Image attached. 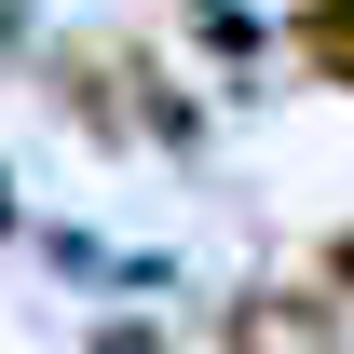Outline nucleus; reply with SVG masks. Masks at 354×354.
I'll list each match as a JSON object with an SVG mask.
<instances>
[{"label": "nucleus", "instance_id": "nucleus-1", "mask_svg": "<svg viewBox=\"0 0 354 354\" xmlns=\"http://www.w3.org/2000/svg\"><path fill=\"white\" fill-rule=\"evenodd\" d=\"M300 41H313V55L354 82V0H313V14H300Z\"/></svg>", "mask_w": 354, "mask_h": 354}]
</instances>
